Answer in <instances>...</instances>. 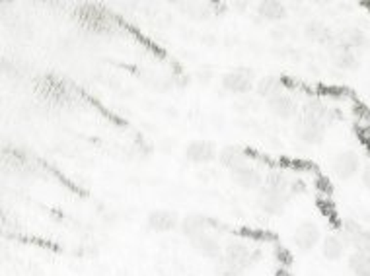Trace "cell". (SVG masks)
<instances>
[{
  "label": "cell",
  "mask_w": 370,
  "mask_h": 276,
  "mask_svg": "<svg viewBox=\"0 0 370 276\" xmlns=\"http://www.w3.org/2000/svg\"><path fill=\"white\" fill-rule=\"evenodd\" d=\"M291 30L292 28H289V25H281V24H277L271 32H269V35H271V40L273 41H283L287 40L289 35H291Z\"/></svg>",
  "instance_id": "obj_26"
},
{
  "label": "cell",
  "mask_w": 370,
  "mask_h": 276,
  "mask_svg": "<svg viewBox=\"0 0 370 276\" xmlns=\"http://www.w3.org/2000/svg\"><path fill=\"white\" fill-rule=\"evenodd\" d=\"M214 78V68L213 66H199L195 72V80L199 84H209Z\"/></svg>",
  "instance_id": "obj_25"
},
{
  "label": "cell",
  "mask_w": 370,
  "mask_h": 276,
  "mask_svg": "<svg viewBox=\"0 0 370 276\" xmlns=\"http://www.w3.org/2000/svg\"><path fill=\"white\" fill-rule=\"evenodd\" d=\"M232 6H234V8H238V10H248V6H250V2H234Z\"/></svg>",
  "instance_id": "obj_29"
},
{
  "label": "cell",
  "mask_w": 370,
  "mask_h": 276,
  "mask_svg": "<svg viewBox=\"0 0 370 276\" xmlns=\"http://www.w3.org/2000/svg\"><path fill=\"white\" fill-rule=\"evenodd\" d=\"M224 255L230 260H234L238 265H242L244 268L253 267L261 257L260 249H253L245 244L244 239H230L229 244L224 245Z\"/></svg>",
  "instance_id": "obj_6"
},
{
  "label": "cell",
  "mask_w": 370,
  "mask_h": 276,
  "mask_svg": "<svg viewBox=\"0 0 370 276\" xmlns=\"http://www.w3.org/2000/svg\"><path fill=\"white\" fill-rule=\"evenodd\" d=\"M255 16L261 22H269V24H281L289 18V8L281 0H261L255 6Z\"/></svg>",
  "instance_id": "obj_11"
},
{
  "label": "cell",
  "mask_w": 370,
  "mask_h": 276,
  "mask_svg": "<svg viewBox=\"0 0 370 276\" xmlns=\"http://www.w3.org/2000/svg\"><path fill=\"white\" fill-rule=\"evenodd\" d=\"M302 113L300 115H306V117L318 119V121H323L325 123V107L322 105V102H318V100H310V102L304 103V107H302Z\"/></svg>",
  "instance_id": "obj_23"
},
{
  "label": "cell",
  "mask_w": 370,
  "mask_h": 276,
  "mask_svg": "<svg viewBox=\"0 0 370 276\" xmlns=\"http://www.w3.org/2000/svg\"><path fill=\"white\" fill-rule=\"evenodd\" d=\"M219 162H221L222 167H226L229 172H232L234 167L242 166L245 164L248 160H245V150L244 148H240L236 144H229V146H224L219 150Z\"/></svg>",
  "instance_id": "obj_19"
},
{
  "label": "cell",
  "mask_w": 370,
  "mask_h": 276,
  "mask_svg": "<svg viewBox=\"0 0 370 276\" xmlns=\"http://www.w3.org/2000/svg\"><path fill=\"white\" fill-rule=\"evenodd\" d=\"M207 229H209V218L205 214H187L180 222L181 236H185L187 239L207 234Z\"/></svg>",
  "instance_id": "obj_15"
},
{
  "label": "cell",
  "mask_w": 370,
  "mask_h": 276,
  "mask_svg": "<svg viewBox=\"0 0 370 276\" xmlns=\"http://www.w3.org/2000/svg\"><path fill=\"white\" fill-rule=\"evenodd\" d=\"M281 92H287V90H284V82L283 78H279V76H275V74L261 76V78L255 82V90H253L255 97L265 100V102H267L269 97L281 94Z\"/></svg>",
  "instance_id": "obj_16"
},
{
  "label": "cell",
  "mask_w": 370,
  "mask_h": 276,
  "mask_svg": "<svg viewBox=\"0 0 370 276\" xmlns=\"http://www.w3.org/2000/svg\"><path fill=\"white\" fill-rule=\"evenodd\" d=\"M289 193H279V191H271L267 187H261L258 191V206L269 216H281L284 212V208L289 205Z\"/></svg>",
  "instance_id": "obj_7"
},
{
  "label": "cell",
  "mask_w": 370,
  "mask_h": 276,
  "mask_svg": "<svg viewBox=\"0 0 370 276\" xmlns=\"http://www.w3.org/2000/svg\"><path fill=\"white\" fill-rule=\"evenodd\" d=\"M263 187L271 191H279V193H289L291 195V183L287 181V177L279 172H271V174L263 179Z\"/></svg>",
  "instance_id": "obj_22"
},
{
  "label": "cell",
  "mask_w": 370,
  "mask_h": 276,
  "mask_svg": "<svg viewBox=\"0 0 370 276\" xmlns=\"http://www.w3.org/2000/svg\"><path fill=\"white\" fill-rule=\"evenodd\" d=\"M180 214L175 210H168V208H156V210H150L146 216V226L152 232L158 234H168L173 232L175 228H180Z\"/></svg>",
  "instance_id": "obj_9"
},
{
  "label": "cell",
  "mask_w": 370,
  "mask_h": 276,
  "mask_svg": "<svg viewBox=\"0 0 370 276\" xmlns=\"http://www.w3.org/2000/svg\"><path fill=\"white\" fill-rule=\"evenodd\" d=\"M294 133L304 144L316 146V144H322L325 138V123L306 115H299L294 123Z\"/></svg>",
  "instance_id": "obj_2"
},
{
  "label": "cell",
  "mask_w": 370,
  "mask_h": 276,
  "mask_svg": "<svg viewBox=\"0 0 370 276\" xmlns=\"http://www.w3.org/2000/svg\"><path fill=\"white\" fill-rule=\"evenodd\" d=\"M207 8H209V12L211 14H214V16H222L224 12H226V4L224 2H207Z\"/></svg>",
  "instance_id": "obj_27"
},
{
  "label": "cell",
  "mask_w": 370,
  "mask_h": 276,
  "mask_svg": "<svg viewBox=\"0 0 370 276\" xmlns=\"http://www.w3.org/2000/svg\"><path fill=\"white\" fill-rule=\"evenodd\" d=\"M349 268L354 276H370V249L369 251H354L349 257Z\"/></svg>",
  "instance_id": "obj_21"
},
{
  "label": "cell",
  "mask_w": 370,
  "mask_h": 276,
  "mask_svg": "<svg viewBox=\"0 0 370 276\" xmlns=\"http://www.w3.org/2000/svg\"><path fill=\"white\" fill-rule=\"evenodd\" d=\"M361 181L366 189H370V162L361 167Z\"/></svg>",
  "instance_id": "obj_28"
},
{
  "label": "cell",
  "mask_w": 370,
  "mask_h": 276,
  "mask_svg": "<svg viewBox=\"0 0 370 276\" xmlns=\"http://www.w3.org/2000/svg\"><path fill=\"white\" fill-rule=\"evenodd\" d=\"M230 177H232V181L236 183L240 189H245V191H258L263 187V175H261V172L255 166H252V164H242V166L234 167L232 172H230Z\"/></svg>",
  "instance_id": "obj_8"
},
{
  "label": "cell",
  "mask_w": 370,
  "mask_h": 276,
  "mask_svg": "<svg viewBox=\"0 0 370 276\" xmlns=\"http://www.w3.org/2000/svg\"><path fill=\"white\" fill-rule=\"evenodd\" d=\"M213 268L219 276H245V270H248V268H244L242 265L230 260L224 253H222V257H219V259L214 260Z\"/></svg>",
  "instance_id": "obj_20"
},
{
  "label": "cell",
  "mask_w": 370,
  "mask_h": 276,
  "mask_svg": "<svg viewBox=\"0 0 370 276\" xmlns=\"http://www.w3.org/2000/svg\"><path fill=\"white\" fill-rule=\"evenodd\" d=\"M328 49H330L331 63L335 64L339 71H357V68L361 66L359 55H357L354 51H351V49L339 45L335 37H333V41L328 45Z\"/></svg>",
  "instance_id": "obj_12"
},
{
  "label": "cell",
  "mask_w": 370,
  "mask_h": 276,
  "mask_svg": "<svg viewBox=\"0 0 370 276\" xmlns=\"http://www.w3.org/2000/svg\"><path fill=\"white\" fill-rule=\"evenodd\" d=\"M304 37L308 41H312V43H320V45H330L331 41H333V33L328 25L320 22V20H310L306 25H304Z\"/></svg>",
  "instance_id": "obj_17"
},
{
  "label": "cell",
  "mask_w": 370,
  "mask_h": 276,
  "mask_svg": "<svg viewBox=\"0 0 370 276\" xmlns=\"http://www.w3.org/2000/svg\"><path fill=\"white\" fill-rule=\"evenodd\" d=\"M335 40H337L339 45L351 49L359 56L370 47V41L366 37V33L362 32V30H357V28H345L343 32H339L335 35Z\"/></svg>",
  "instance_id": "obj_14"
},
{
  "label": "cell",
  "mask_w": 370,
  "mask_h": 276,
  "mask_svg": "<svg viewBox=\"0 0 370 276\" xmlns=\"http://www.w3.org/2000/svg\"><path fill=\"white\" fill-rule=\"evenodd\" d=\"M216 158H219V148L213 140L195 138V140H190L185 146V160L195 166H207Z\"/></svg>",
  "instance_id": "obj_4"
},
{
  "label": "cell",
  "mask_w": 370,
  "mask_h": 276,
  "mask_svg": "<svg viewBox=\"0 0 370 276\" xmlns=\"http://www.w3.org/2000/svg\"><path fill=\"white\" fill-rule=\"evenodd\" d=\"M258 105H260V102H258L255 97H252V94H250L242 95V97L234 103V109H236L238 113H250V111L258 109Z\"/></svg>",
  "instance_id": "obj_24"
},
{
  "label": "cell",
  "mask_w": 370,
  "mask_h": 276,
  "mask_svg": "<svg viewBox=\"0 0 370 276\" xmlns=\"http://www.w3.org/2000/svg\"><path fill=\"white\" fill-rule=\"evenodd\" d=\"M333 175L341 181H349L361 172V154L357 150H343L331 162Z\"/></svg>",
  "instance_id": "obj_5"
},
{
  "label": "cell",
  "mask_w": 370,
  "mask_h": 276,
  "mask_svg": "<svg viewBox=\"0 0 370 276\" xmlns=\"http://www.w3.org/2000/svg\"><path fill=\"white\" fill-rule=\"evenodd\" d=\"M267 109L271 111V115H275L277 119H283V121H291V119L299 117V103L287 92L273 95L267 100Z\"/></svg>",
  "instance_id": "obj_10"
},
{
  "label": "cell",
  "mask_w": 370,
  "mask_h": 276,
  "mask_svg": "<svg viewBox=\"0 0 370 276\" xmlns=\"http://www.w3.org/2000/svg\"><path fill=\"white\" fill-rule=\"evenodd\" d=\"M292 244L302 253H310L322 244V228L312 220L302 222L292 234Z\"/></svg>",
  "instance_id": "obj_3"
},
{
  "label": "cell",
  "mask_w": 370,
  "mask_h": 276,
  "mask_svg": "<svg viewBox=\"0 0 370 276\" xmlns=\"http://www.w3.org/2000/svg\"><path fill=\"white\" fill-rule=\"evenodd\" d=\"M322 257L325 260H330V263H337V260L343 259V255H345V241L341 239L335 234H330V236H325L322 239Z\"/></svg>",
  "instance_id": "obj_18"
},
{
  "label": "cell",
  "mask_w": 370,
  "mask_h": 276,
  "mask_svg": "<svg viewBox=\"0 0 370 276\" xmlns=\"http://www.w3.org/2000/svg\"><path fill=\"white\" fill-rule=\"evenodd\" d=\"M221 86L232 95H250L255 90V72L250 66H238L234 71L222 74Z\"/></svg>",
  "instance_id": "obj_1"
},
{
  "label": "cell",
  "mask_w": 370,
  "mask_h": 276,
  "mask_svg": "<svg viewBox=\"0 0 370 276\" xmlns=\"http://www.w3.org/2000/svg\"><path fill=\"white\" fill-rule=\"evenodd\" d=\"M190 244L191 247H193V251L199 253V255H203V257H207V259L216 260L219 257H222V253H224V245L219 241V237L211 236L209 232L190 239Z\"/></svg>",
  "instance_id": "obj_13"
}]
</instances>
